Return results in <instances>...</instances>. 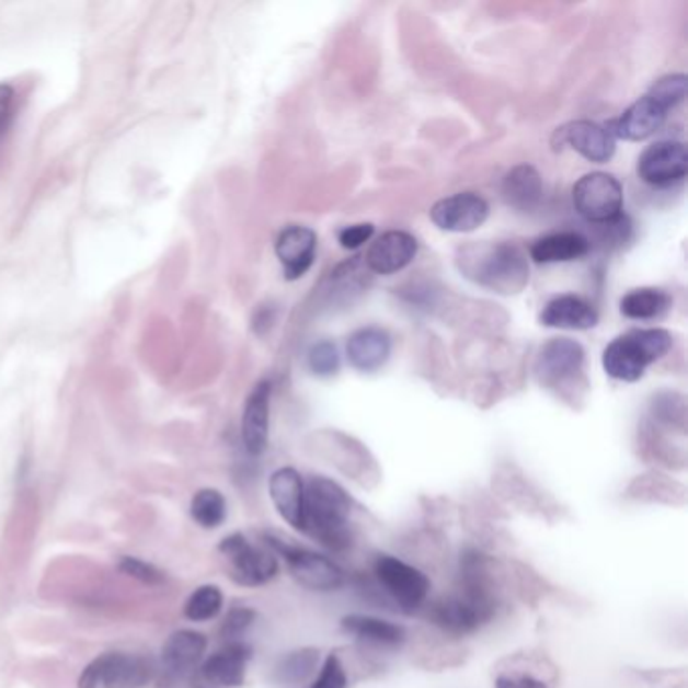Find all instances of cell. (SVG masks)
I'll use <instances>...</instances> for the list:
<instances>
[{
    "instance_id": "7c38bea8",
    "label": "cell",
    "mask_w": 688,
    "mask_h": 688,
    "mask_svg": "<svg viewBox=\"0 0 688 688\" xmlns=\"http://www.w3.org/2000/svg\"><path fill=\"white\" fill-rule=\"evenodd\" d=\"M551 144L555 150L570 146L580 156L596 164L608 162L616 152V140L610 136V131L589 119H577L555 129Z\"/></svg>"
},
{
    "instance_id": "f1b7e54d",
    "label": "cell",
    "mask_w": 688,
    "mask_h": 688,
    "mask_svg": "<svg viewBox=\"0 0 688 688\" xmlns=\"http://www.w3.org/2000/svg\"><path fill=\"white\" fill-rule=\"evenodd\" d=\"M222 592L217 586H203L194 589L184 604V616L192 622H208L222 610Z\"/></svg>"
},
{
    "instance_id": "d590c367",
    "label": "cell",
    "mask_w": 688,
    "mask_h": 688,
    "mask_svg": "<svg viewBox=\"0 0 688 688\" xmlns=\"http://www.w3.org/2000/svg\"><path fill=\"white\" fill-rule=\"evenodd\" d=\"M14 112H16V91L0 83V136H4L14 122Z\"/></svg>"
},
{
    "instance_id": "8992f818",
    "label": "cell",
    "mask_w": 688,
    "mask_h": 688,
    "mask_svg": "<svg viewBox=\"0 0 688 688\" xmlns=\"http://www.w3.org/2000/svg\"><path fill=\"white\" fill-rule=\"evenodd\" d=\"M152 678V663L144 656L110 652L83 670L79 688H144Z\"/></svg>"
},
{
    "instance_id": "277c9868",
    "label": "cell",
    "mask_w": 688,
    "mask_h": 688,
    "mask_svg": "<svg viewBox=\"0 0 688 688\" xmlns=\"http://www.w3.org/2000/svg\"><path fill=\"white\" fill-rule=\"evenodd\" d=\"M265 546L285 560L289 572L301 586L316 592H333L344 586L342 567L318 551L285 543L273 536L265 537Z\"/></svg>"
},
{
    "instance_id": "603a6c76",
    "label": "cell",
    "mask_w": 688,
    "mask_h": 688,
    "mask_svg": "<svg viewBox=\"0 0 688 688\" xmlns=\"http://www.w3.org/2000/svg\"><path fill=\"white\" fill-rule=\"evenodd\" d=\"M587 253H589V241L580 232H553V234L537 239L529 249L531 259L543 265L580 261Z\"/></svg>"
},
{
    "instance_id": "ba28073f",
    "label": "cell",
    "mask_w": 688,
    "mask_h": 688,
    "mask_svg": "<svg viewBox=\"0 0 688 688\" xmlns=\"http://www.w3.org/2000/svg\"><path fill=\"white\" fill-rule=\"evenodd\" d=\"M584 347L570 337L549 340L537 356L536 374L539 382L553 390H570L584 382Z\"/></svg>"
},
{
    "instance_id": "5bb4252c",
    "label": "cell",
    "mask_w": 688,
    "mask_h": 688,
    "mask_svg": "<svg viewBox=\"0 0 688 688\" xmlns=\"http://www.w3.org/2000/svg\"><path fill=\"white\" fill-rule=\"evenodd\" d=\"M318 253L316 230L291 225L280 230L275 241V255L279 259L285 279H301L313 265Z\"/></svg>"
},
{
    "instance_id": "52a82bcc",
    "label": "cell",
    "mask_w": 688,
    "mask_h": 688,
    "mask_svg": "<svg viewBox=\"0 0 688 688\" xmlns=\"http://www.w3.org/2000/svg\"><path fill=\"white\" fill-rule=\"evenodd\" d=\"M374 574L383 592L394 599L402 612H414L428 598L431 580L418 567L394 555H378L374 561Z\"/></svg>"
},
{
    "instance_id": "f546056e",
    "label": "cell",
    "mask_w": 688,
    "mask_h": 688,
    "mask_svg": "<svg viewBox=\"0 0 688 688\" xmlns=\"http://www.w3.org/2000/svg\"><path fill=\"white\" fill-rule=\"evenodd\" d=\"M646 95H651L654 102L664 107L666 112H670L685 102V98H687V76L675 73V76L661 77Z\"/></svg>"
},
{
    "instance_id": "484cf974",
    "label": "cell",
    "mask_w": 688,
    "mask_h": 688,
    "mask_svg": "<svg viewBox=\"0 0 688 688\" xmlns=\"http://www.w3.org/2000/svg\"><path fill=\"white\" fill-rule=\"evenodd\" d=\"M673 306L670 295L663 289H654V287H642L634 289L630 294H626L620 301V311L628 319H637V321H651V319L661 318Z\"/></svg>"
},
{
    "instance_id": "9a60e30c",
    "label": "cell",
    "mask_w": 688,
    "mask_h": 688,
    "mask_svg": "<svg viewBox=\"0 0 688 688\" xmlns=\"http://www.w3.org/2000/svg\"><path fill=\"white\" fill-rule=\"evenodd\" d=\"M418 253V241L406 230H388L371 242L366 265L376 275H394L409 267Z\"/></svg>"
},
{
    "instance_id": "1f68e13d",
    "label": "cell",
    "mask_w": 688,
    "mask_h": 688,
    "mask_svg": "<svg viewBox=\"0 0 688 688\" xmlns=\"http://www.w3.org/2000/svg\"><path fill=\"white\" fill-rule=\"evenodd\" d=\"M309 688H347V675H345L344 664L335 654H330L325 658V663L319 670L318 678L313 680V685Z\"/></svg>"
},
{
    "instance_id": "8d00e7d4",
    "label": "cell",
    "mask_w": 688,
    "mask_h": 688,
    "mask_svg": "<svg viewBox=\"0 0 688 688\" xmlns=\"http://www.w3.org/2000/svg\"><path fill=\"white\" fill-rule=\"evenodd\" d=\"M495 688H548L534 676H498Z\"/></svg>"
},
{
    "instance_id": "e0dca14e",
    "label": "cell",
    "mask_w": 688,
    "mask_h": 688,
    "mask_svg": "<svg viewBox=\"0 0 688 688\" xmlns=\"http://www.w3.org/2000/svg\"><path fill=\"white\" fill-rule=\"evenodd\" d=\"M268 412H271V383L263 380L251 390L242 410V445L253 457L263 455L267 448Z\"/></svg>"
},
{
    "instance_id": "7a4b0ae2",
    "label": "cell",
    "mask_w": 688,
    "mask_h": 688,
    "mask_svg": "<svg viewBox=\"0 0 688 688\" xmlns=\"http://www.w3.org/2000/svg\"><path fill=\"white\" fill-rule=\"evenodd\" d=\"M354 501L342 484L325 477H313L306 484L303 529L323 548L344 551L352 546Z\"/></svg>"
},
{
    "instance_id": "44dd1931",
    "label": "cell",
    "mask_w": 688,
    "mask_h": 688,
    "mask_svg": "<svg viewBox=\"0 0 688 688\" xmlns=\"http://www.w3.org/2000/svg\"><path fill=\"white\" fill-rule=\"evenodd\" d=\"M251 649L244 642H229L222 651L215 652L203 664L206 683L220 688L241 687L251 661Z\"/></svg>"
},
{
    "instance_id": "ac0fdd59",
    "label": "cell",
    "mask_w": 688,
    "mask_h": 688,
    "mask_svg": "<svg viewBox=\"0 0 688 688\" xmlns=\"http://www.w3.org/2000/svg\"><path fill=\"white\" fill-rule=\"evenodd\" d=\"M392 354V337L382 328H362L349 335L345 356L349 366L357 371L371 374L382 368Z\"/></svg>"
},
{
    "instance_id": "e575fe53",
    "label": "cell",
    "mask_w": 688,
    "mask_h": 688,
    "mask_svg": "<svg viewBox=\"0 0 688 688\" xmlns=\"http://www.w3.org/2000/svg\"><path fill=\"white\" fill-rule=\"evenodd\" d=\"M371 237H374V225H370V222L345 227V229L340 230V234H337L340 244H342L344 249H347V251H356L362 244H366V242L370 241Z\"/></svg>"
},
{
    "instance_id": "d6986e66",
    "label": "cell",
    "mask_w": 688,
    "mask_h": 688,
    "mask_svg": "<svg viewBox=\"0 0 688 688\" xmlns=\"http://www.w3.org/2000/svg\"><path fill=\"white\" fill-rule=\"evenodd\" d=\"M598 311L586 299L577 295H558L546 303L539 313V321L546 328L584 332L598 325Z\"/></svg>"
},
{
    "instance_id": "8fae6325",
    "label": "cell",
    "mask_w": 688,
    "mask_h": 688,
    "mask_svg": "<svg viewBox=\"0 0 688 688\" xmlns=\"http://www.w3.org/2000/svg\"><path fill=\"white\" fill-rule=\"evenodd\" d=\"M687 146L683 141H656L638 158V176L656 188L683 182L687 179Z\"/></svg>"
},
{
    "instance_id": "ffe728a7",
    "label": "cell",
    "mask_w": 688,
    "mask_h": 688,
    "mask_svg": "<svg viewBox=\"0 0 688 688\" xmlns=\"http://www.w3.org/2000/svg\"><path fill=\"white\" fill-rule=\"evenodd\" d=\"M268 495L280 517L294 529L301 531L303 529V498H306V483L301 474L291 467H283L279 471L273 472L268 479Z\"/></svg>"
},
{
    "instance_id": "836d02e7",
    "label": "cell",
    "mask_w": 688,
    "mask_h": 688,
    "mask_svg": "<svg viewBox=\"0 0 688 688\" xmlns=\"http://www.w3.org/2000/svg\"><path fill=\"white\" fill-rule=\"evenodd\" d=\"M255 620V612L249 610V608H234L232 612L227 616L225 624H222V637L230 640V642H241L239 638L251 628Z\"/></svg>"
},
{
    "instance_id": "2e32d148",
    "label": "cell",
    "mask_w": 688,
    "mask_h": 688,
    "mask_svg": "<svg viewBox=\"0 0 688 688\" xmlns=\"http://www.w3.org/2000/svg\"><path fill=\"white\" fill-rule=\"evenodd\" d=\"M666 115L668 112L654 102L651 95H644L604 128L610 131L614 140L642 141L663 128Z\"/></svg>"
},
{
    "instance_id": "6da1fadb",
    "label": "cell",
    "mask_w": 688,
    "mask_h": 688,
    "mask_svg": "<svg viewBox=\"0 0 688 688\" xmlns=\"http://www.w3.org/2000/svg\"><path fill=\"white\" fill-rule=\"evenodd\" d=\"M457 267L465 279L493 294H521L529 283L527 253L517 242H467L457 251Z\"/></svg>"
},
{
    "instance_id": "d6a6232c",
    "label": "cell",
    "mask_w": 688,
    "mask_h": 688,
    "mask_svg": "<svg viewBox=\"0 0 688 688\" xmlns=\"http://www.w3.org/2000/svg\"><path fill=\"white\" fill-rule=\"evenodd\" d=\"M119 570H122V574L129 575V577L138 580L141 584H148V586H158L167 580L158 567H153L146 561L136 560V558H124L119 561Z\"/></svg>"
},
{
    "instance_id": "d4e9b609",
    "label": "cell",
    "mask_w": 688,
    "mask_h": 688,
    "mask_svg": "<svg viewBox=\"0 0 688 688\" xmlns=\"http://www.w3.org/2000/svg\"><path fill=\"white\" fill-rule=\"evenodd\" d=\"M503 198L507 205L517 210H534L543 198V182L536 168H513L503 179Z\"/></svg>"
},
{
    "instance_id": "cb8c5ba5",
    "label": "cell",
    "mask_w": 688,
    "mask_h": 688,
    "mask_svg": "<svg viewBox=\"0 0 688 688\" xmlns=\"http://www.w3.org/2000/svg\"><path fill=\"white\" fill-rule=\"evenodd\" d=\"M342 628L349 637H356L357 640L371 644V646H380V649H395L406 638V632L402 626L388 622L382 618L364 616V614L345 616L342 620Z\"/></svg>"
},
{
    "instance_id": "4316f807",
    "label": "cell",
    "mask_w": 688,
    "mask_h": 688,
    "mask_svg": "<svg viewBox=\"0 0 688 688\" xmlns=\"http://www.w3.org/2000/svg\"><path fill=\"white\" fill-rule=\"evenodd\" d=\"M318 664L319 651H316V649H301V651L289 652L275 666L273 678L280 687H301V685H306L311 676L316 675Z\"/></svg>"
},
{
    "instance_id": "83f0119b",
    "label": "cell",
    "mask_w": 688,
    "mask_h": 688,
    "mask_svg": "<svg viewBox=\"0 0 688 688\" xmlns=\"http://www.w3.org/2000/svg\"><path fill=\"white\" fill-rule=\"evenodd\" d=\"M194 521L205 529H217L227 519V498L217 489H200L191 503Z\"/></svg>"
},
{
    "instance_id": "5b68a950",
    "label": "cell",
    "mask_w": 688,
    "mask_h": 688,
    "mask_svg": "<svg viewBox=\"0 0 688 688\" xmlns=\"http://www.w3.org/2000/svg\"><path fill=\"white\" fill-rule=\"evenodd\" d=\"M575 210L592 225H608L622 217L624 208V188L606 172H592L577 180L572 191Z\"/></svg>"
},
{
    "instance_id": "30bf717a",
    "label": "cell",
    "mask_w": 688,
    "mask_h": 688,
    "mask_svg": "<svg viewBox=\"0 0 688 688\" xmlns=\"http://www.w3.org/2000/svg\"><path fill=\"white\" fill-rule=\"evenodd\" d=\"M220 553L227 558L230 574L241 586H265L279 574V560L268 548H256L241 534L225 537Z\"/></svg>"
},
{
    "instance_id": "7402d4cb",
    "label": "cell",
    "mask_w": 688,
    "mask_h": 688,
    "mask_svg": "<svg viewBox=\"0 0 688 688\" xmlns=\"http://www.w3.org/2000/svg\"><path fill=\"white\" fill-rule=\"evenodd\" d=\"M206 638L194 630H179L162 649V664L174 675H186L205 658Z\"/></svg>"
},
{
    "instance_id": "9c48e42d",
    "label": "cell",
    "mask_w": 688,
    "mask_h": 688,
    "mask_svg": "<svg viewBox=\"0 0 688 688\" xmlns=\"http://www.w3.org/2000/svg\"><path fill=\"white\" fill-rule=\"evenodd\" d=\"M495 616V599L491 594L460 592L459 596L436 601L431 610L433 624L452 637H465L479 630Z\"/></svg>"
},
{
    "instance_id": "4dcf8cb0",
    "label": "cell",
    "mask_w": 688,
    "mask_h": 688,
    "mask_svg": "<svg viewBox=\"0 0 688 688\" xmlns=\"http://www.w3.org/2000/svg\"><path fill=\"white\" fill-rule=\"evenodd\" d=\"M309 368L321 378L333 376L340 370V352L332 342H319L309 352Z\"/></svg>"
},
{
    "instance_id": "3957f363",
    "label": "cell",
    "mask_w": 688,
    "mask_h": 688,
    "mask_svg": "<svg viewBox=\"0 0 688 688\" xmlns=\"http://www.w3.org/2000/svg\"><path fill=\"white\" fill-rule=\"evenodd\" d=\"M670 347L673 335L666 330H632L608 344L601 356V366L614 380L638 382L646 368L666 356Z\"/></svg>"
},
{
    "instance_id": "4fadbf2b",
    "label": "cell",
    "mask_w": 688,
    "mask_h": 688,
    "mask_svg": "<svg viewBox=\"0 0 688 688\" xmlns=\"http://www.w3.org/2000/svg\"><path fill=\"white\" fill-rule=\"evenodd\" d=\"M489 218V203L474 192H459L431 208V220L447 232H472Z\"/></svg>"
}]
</instances>
